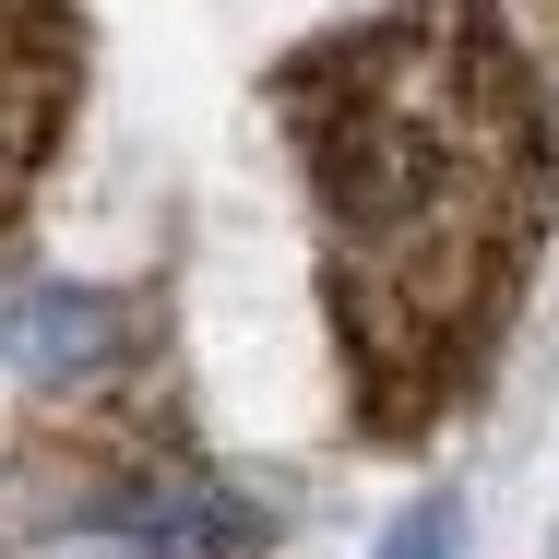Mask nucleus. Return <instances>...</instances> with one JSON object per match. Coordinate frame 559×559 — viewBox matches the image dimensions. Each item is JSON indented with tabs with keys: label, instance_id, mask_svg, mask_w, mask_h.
<instances>
[{
	"label": "nucleus",
	"instance_id": "nucleus-1",
	"mask_svg": "<svg viewBox=\"0 0 559 559\" xmlns=\"http://www.w3.org/2000/svg\"><path fill=\"white\" fill-rule=\"evenodd\" d=\"M310 167L345 417L381 452L452 429L536 298L559 215V108L500 0H381L274 60Z\"/></svg>",
	"mask_w": 559,
	"mask_h": 559
},
{
	"label": "nucleus",
	"instance_id": "nucleus-2",
	"mask_svg": "<svg viewBox=\"0 0 559 559\" xmlns=\"http://www.w3.org/2000/svg\"><path fill=\"white\" fill-rule=\"evenodd\" d=\"M60 524H84V536H108V548H143V559H238V548H262V512H250L191 441L84 452Z\"/></svg>",
	"mask_w": 559,
	"mask_h": 559
},
{
	"label": "nucleus",
	"instance_id": "nucleus-3",
	"mask_svg": "<svg viewBox=\"0 0 559 559\" xmlns=\"http://www.w3.org/2000/svg\"><path fill=\"white\" fill-rule=\"evenodd\" d=\"M131 357V298L108 286H12V369L24 393H72V381H108Z\"/></svg>",
	"mask_w": 559,
	"mask_h": 559
},
{
	"label": "nucleus",
	"instance_id": "nucleus-4",
	"mask_svg": "<svg viewBox=\"0 0 559 559\" xmlns=\"http://www.w3.org/2000/svg\"><path fill=\"white\" fill-rule=\"evenodd\" d=\"M12 72H24V131H12V179L36 191L48 155H60V108L84 84V24L72 0H12Z\"/></svg>",
	"mask_w": 559,
	"mask_h": 559
},
{
	"label": "nucleus",
	"instance_id": "nucleus-5",
	"mask_svg": "<svg viewBox=\"0 0 559 559\" xmlns=\"http://www.w3.org/2000/svg\"><path fill=\"white\" fill-rule=\"evenodd\" d=\"M452 524H464V512H452L441 488H429V500H417V512L381 536V559H452Z\"/></svg>",
	"mask_w": 559,
	"mask_h": 559
}]
</instances>
